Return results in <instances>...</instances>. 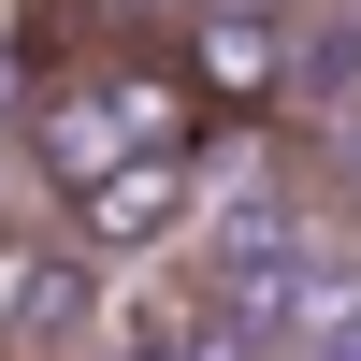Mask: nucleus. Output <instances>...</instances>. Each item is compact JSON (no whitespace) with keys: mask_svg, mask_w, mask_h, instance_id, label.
Listing matches in <instances>:
<instances>
[{"mask_svg":"<svg viewBox=\"0 0 361 361\" xmlns=\"http://www.w3.org/2000/svg\"><path fill=\"white\" fill-rule=\"evenodd\" d=\"M173 15H246V29H304V0H173Z\"/></svg>","mask_w":361,"mask_h":361,"instance_id":"obj_3","label":"nucleus"},{"mask_svg":"<svg viewBox=\"0 0 361 361\" xmlns=\"http://www.w3.org/2000/svg\"><path fill=\"white\" fill-rule=\"evenodd\" d=\"M58 217H73L87 260H116V246H173V231L202 217V159H130V173H102L87 202H58Z\"/></svg>","mask_w":361,"mask_h":361,"instance_id":"obj_2","label":"nucleus"},{"mask_svg":"<svg viewBox=\"0 0 361 361\" xmlns=\"http://www.w3.org/2000/svg\"><path fill=\"white\" fill-rule=\"evenodd\" d=\"M173 73L202 87V116L260 130V116H289V87H304V29H246V15H173Z\"/></svg>","mask_w":361,"mask_h":361,"instance_id":"obj_1","label":"nucleus"}]
</instances>
